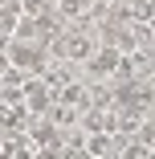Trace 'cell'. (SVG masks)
I'll list each match as a JSON object with an SVG mask.
<instances>
[{"mask_svg":"<svg viewBox=\"0 0 155 159\" xmlns=\"http://www.w3.org/2000/svg\"><path fill=\"white\" fill-rule=\"evenodd\" d=\"M4 53H8L12 66H16L21 74H29V78H41V70L49 66V49L37 45V41H21V37H12Z\"/></svg>","mask_w":155,"mask_h":159,"instance_id":"1","label":"cell"},{"mask_svg":"<svg viewBox=\"0 0 155 159\" xmlns=\"http://www.w3.org/2000/svg\"><path fill=\"white\" fill-rule=\"evenodd\" d=\"M21 98H25V110H29V114H45V110H49V102H53V90H49L41 78H25Z\"/></svg>","mask_w":155,"mask_h":159,"instance_id":"2","label":"cell"},{"mask_svg":"<svg viewBox=\"0 0 155 159\" xmlns=\"http://www.w3.org/2000/svg\"><path fill=\"white\" fill-rule=\"evenodd\" d=\"M118 49L114 45H102V49H94L90 53V61H86V70H90V78H110L114 70H118Z\"/></svg>","mask_w":155,"mask_h":159,"instance_id":"3","label":"cell"},{"mask_svg":"<svg viewBox=\"0 0 155 159\" xmlns=\"http://www.w3.org/2000/svg\"><path fill=\"white\" fill-rule=\"evenodd\" d=\"M53 98H61V102H70V106H78V110H86V106H94V90H90L86 82H66V86H61L57 94H53Z\"/></svg>","mask_w":155,"mask_h":159,"instance_id":"4","label":"cell"},{"mask_svg":"<svg viewBox=\"0 0 155 159\" xmlns=\"http://www.w3.org/2000/svg\"><path fill=\"white\" fill-rule=\"evenodd\" d=\"M45 118L57 126V131H66V126H74V122L82 118V110H78V106H70V102H61V98H53V102H49V110H45Z\"/></svg>","mask_w":155,"mask_h":159,"instance_id":"5","label":"cell"},{"mask_svg":"<svg viewBox=\"0 0 155 159\" xmlns=\"http://www.w3.org/2000/svg\"><path fill=\"white\" fill-rule=\"evenodd\" d=\"M66 66H70V61H49V66L41 70V82H45V86H49L53 94H57L61 86L70 82V70H66Z\"/></svg>","mask_w":155,"mask_h":159,"instance_id":"6","label":"cell"},{"mask_svg":"<svg viewBox=\"0 0 155 159\" xmlns=\"http://www.w3.org/2000/svg\"><path fill=\"white\" fill-rule=\"evenodd\" d=\"M139 139H143L147 151H155V122H143V126H139Z\"/></svg>","mask_w":155,"mask_h":159,"instance_id":"7","label":"cell"},{"mask_svg":"<svg viewBox=\"0 0 155 159\" xmlns=\"http://www.w3.org/2000/svg\"><path fill=\"white\" fill-rule=\"evenodd\" d=\"M61 151H53V147H33V155H29V159H57Z\"/></svg>","mask_w":155,"mask_h":159,"instance_id":"8","label":"cell"},{"mask_svg":"<svg viewBox=\"0 0 155 159\" xmlns=\"http://www.w3.org/2000/svg\"><path fill=\"white\" fill-rule=\"evenodd\" d=\"M8 4H12V0H0V8H8Z\"/></svg>","mask_w":155,"mask_h":159,"instance_id":"9","label":"cell"},{"mask_svg":"<svg viewBox=\"0 0 155 159\" xmlns=\"http://www.w3.org/2000/svg\"><path fill=\"white\" fill-rule=\"evenodd\" d=\"M147 25H151V33H155V16H151V20H147Z\"/></svg>","mask_w":155,"mask_h":159,"instance_id":"10","label":"cell"},{"mask_svg":"<svg viewBox=\"0 0 155 159\" xmlns=\"http://www.w3.org/2000/svg\"><path fill=\"white\" fill-rule=\"evenodd\" d=\"M147 4H155V0H147Z\"/></svg>","mask_w":155,"mask_h":159,"instance_id":"11","label":"cell"}]
</instances>
